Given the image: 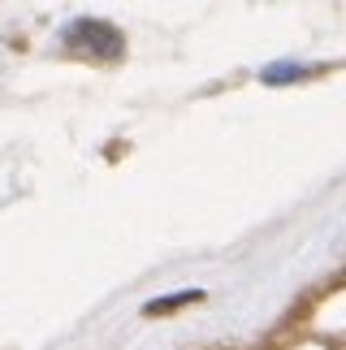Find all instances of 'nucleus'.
<instances>
[{
	"mask_svg": "<svg viewBox=\"0 0 346 350\" xmlns=\"http://www.w3.org/2000/svg\"><path fill=\"white\" fill-rule=\"evenodd\" d=\"M65 48H74L78 57H91V61H117L122 57V35L109 22H74L65 31Z\"/></svg>",
	"mask_w": 346,
	"mask_h": 350,
	"instance_id": "f257e3e1",
	"label": "nucleus"
},
{
	"mask_svg": "<svg viewBox=\"0 0 346 350\" xmlns=\"http://www.w3.org/2000/svg\"><path fill=\"white\" fill-rule=\"evenodd\" d=\"M199 299H204L199 290L178 294V299H156V303H148V316H161V312H173V307H182V303H199Z\"/></svg>",
	"mask_w": 346,
	"mask_h": 350,
	"instance_id": "f03ea898",
	"label": "nucleus"
}]
</instances>
